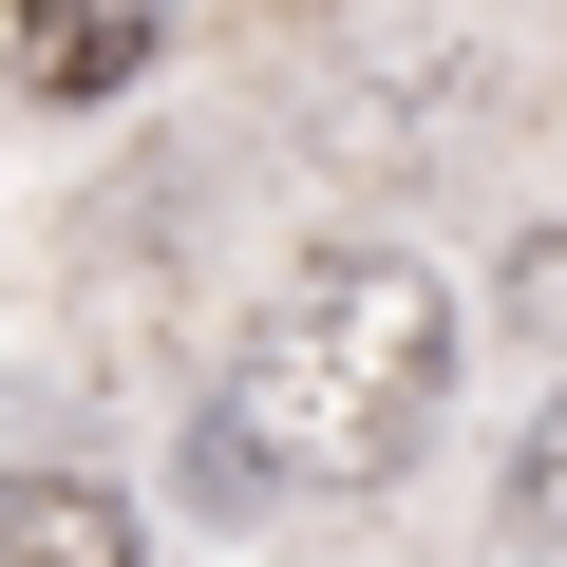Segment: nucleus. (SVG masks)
Segmentation results:
<instances>
[{
	"label": "nucleus",
	"mask_w": 567,
	"mask_h": 567,
	"mask_svg": "<svg viewBox=\"0 0 567 567\" xmlns=\"http://www.w3.org/2000/svg\"><path fill=\"white\" fill-rule=\"evenodd\" d=\"M492 567H567V379L529 398V435L492 473Z\"/></svg>",
	"instance_id": "obj_4"
},
{
	"label": "nucleus",
	"mask_w": 567,
	"mask_h": 567,
	"mask_svg": "<svg viewBox=\"0 0 567 567\" xmlns=\"http://www.w3.org/2000/svg\"><path fill=\"white\" fill-rule=\"evenodd\" d=\"M171 39V0H20V76L39 95H133Z\"/></svg>",
	"instance_id": "obj_3"
},
{
	"label": "nucleus",
	"mask_w": 567,
	"mask_h": 567,
	"mask_svg": "<svg viewBox=\"0 0 567 567\" xmlns=\"http://www.w3.org/2000/svg\"><path fill=\"white\" fill-rule=\"evenodd\" d=\"M0 567H152V529L76 454H0Z\"/></svg>",
	"instance_id": "obj_2"
},
{
	"label": "nucleus",
	"mask_w": 567,
	"mask_h": 567,
	"mask_svg": "<svg viewBox=\"0 0 567 567\" xmlns=\"http://www.w3.org/2000/svg\"><path fill=\"white\" fill-rule=\"evenodd\" d=\"M511 303H529V322L567 341V246H529V265H511Z\"/></svg>",
	"instance_id": "obj_5"
},
{
	"label": "nucleus",
	"mask_w": 567,
	"mask_h": 567,
	"mask_svg": "<svg viewBox=\"0 0 567 567\" xmlns=\"http://www.w3.org/2000/svg\"><path fill=\"white\" fill-rule=\"evenodd\" d=\"M454 416V303H435V265L398 246H303L246 303L208 416H189V473L208 511H341V492H398L416 435Z\"/></svg>",
	"instance_id": "obj_1"
}]
</instances>
